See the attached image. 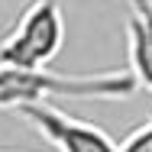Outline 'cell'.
I'll use <instances>...</instances> for the list:
<instances>
[{
  "label": "cell",
  "mask_w": 152,
  "mask_h": 152,
  "mask_svg": "<svg viewBox=\"0 0 152 152\" xmlns=\"http://www.w3.org/2000/svg\"><path fill=\"white\" fill-rule=\"evenodd\" d=\"M126 42H129V75L136 78V84L152 91V13L139 16L129 13L126 23Z\"/></svg>",
  "instance_id": "277c9868"
},
{
  "label": "cell",
  "mask_w": 152,
  "mask_h": 152,
  "mask_svg": "<svg viewBox=\"0 0 152 152\" xmlns=\"http://www.w3.org/2000/svg\"><path fill=\"white\" fill-rule=\"evenodd\" d=\"M0 152H3V149H0Z\"/></svg>",
  "instance_id": "8992f818"
},
{
  "label": "cell",
  "mask_w": 152,
  "mask_h": 152,
  "mask_svg": "<svg viewBox=\"0 0 152 152\" xmlns=\"http://www.w3.org/2000/svg\"><path fill=\"white\" fill-rule=\"evenodd\" d=\"M20 117L58 152H120V146L88 120H78L71 113L58 110L52 100L49 104H29L20 107Z\"/></svg>",
  "instance_id": "3957f363"
},
{
  "label": "cell",
  "mask_w": 152,
  "mask_h": 152,
  "mask_svg": "<svg viewBox=\"0 0 152 152\" xmlns=\"http://www.w3.org/2000/svg\"><path fill=\"white\" fill-rule=\"evenodd\" d=\"M136 78L129 71H107V75H58L49 68L26 71V68H7L0 65V107H29L49 104V97H104L120 100L136 91Z\"/></svg>",
  "instance_id": "6da1fadb"
},
{
  "label": "cell",
  "mask_w": 152,
  "mask_h": 152,
  "mask_svg": "<svg viewBox=\"0 0 152 152\" xmlns=\"http://www.w3.org/2000/svg\"><path fill=\"white\" fill-rule=\"evenodd\" d=\"M120 152H152V123L146 126V129L133 133V136H129V142L120 146Z\"/></svg>",
  "instance_id": "5b68a950"
},
{
  "label": "cell",
  "mask_w": 152,
  "mask_h": 152,
  "mask_svg": "<svg viewBox=\"0 0 152 152\" xmlns=\"http://www.w3.org/2000/svg\"><path fill=\"white\" fill-rule=\"evenodd\" d=\"M65 42V16L55 0H32L20 13L16 26L0 42V65L39 71L61 52Z\"/></svg>",
  "instance_id": "7a4b0ae2"
}]
</instances>
